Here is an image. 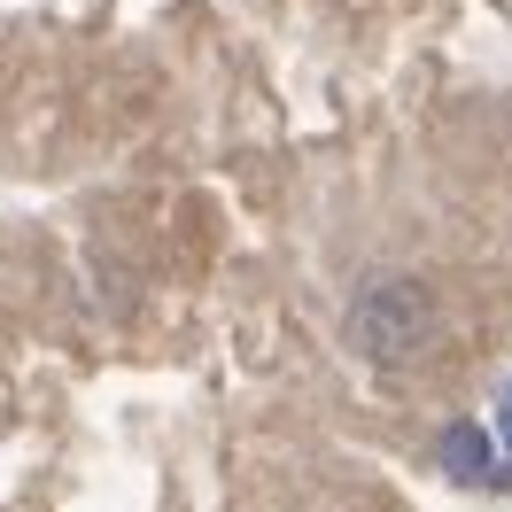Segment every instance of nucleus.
<instances>
[{
	"mask_svg": "<svg viewBox=\"0 0 512 512\" xmlns=\"http://www.w3.org/2000/svg\"><path fill=\"white\" fill-rule=\"evenodd\" d=\"M443 474L450 481H489V435L481 427H450L443 435Z\"/></svg>",
	"mask_w": 512,
	"mask_h": 512,
	"instance_id": "nucleus-2",
	"label": "nucleus"
},
{
	"mask_svg": "<svg viewBox=\"0 0 512 512\" xmlns=\"http://www.w3.org/2000/svg\"><path fill=\"white\" fill-rule=\"evenodd\" d=\"M497 450H505V466H512V381H505V396H497Z\"/></svg>",
	"mask_w": 512,
	"mask_h": 512,
	"instance_id": "nucleus-3",
	"label": "nucleus"
},
{
	"mask_svg": "<svg viewBox=\"0 0 512 512\" xmlns=\"http://www.w3.org/2000/svg\"><path fill=\"white\" fill-rule=\"evenodd\" d=\"M435 326H443L435 288L412 280V272H381V280H365L357 303H350V350L365 357V365L396 373V365H419V357L435 350Z\"/></svg>",
	"mask_w": 512,
	"mask_h": 512,
	"instance_id": "nucleus-1",
	"label": "nucleus"
}]
</instances>
